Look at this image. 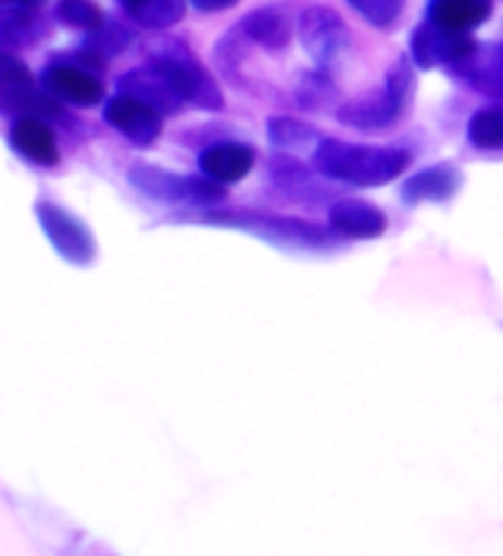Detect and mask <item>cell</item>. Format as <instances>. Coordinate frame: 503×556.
Here are the masks:
<instances>
[{
	"instance_id": "cell-1",
	"label": "cell",
	"mask_w": 503,
	"mask_h": 556,
	"mask_svg": "<svg viewBox=\"0 0 503 556\" xmlns=\"http://www.w3.org/2000/svg\"><path fill=\"white\" fill-rule=\"evenodd\" d=\"M315 168L330 180L351 186H386L410 168V151L389 144H351L342 139H322L313 153Z\"/></svg>"
},
{
	"instance_id": "cell-2",
	"label": "cell",
	"mask_w": 503,
	"mask_h": 556,
	"mask_svg": "<svg viewBox=\"0 0 503 556\" xmlns=\"http://www.w3.org/2000/svg\"><path fill=\"white\" fill-rule=\"evenodd\" d=\"M415 94V72L406 56L394 60V65L386 74L380 89L368 91L353 103H344L342 110L336 112L344 127H356V130H386L394 122H401Z\"/></svg>"
},
{
	"instance_id": "cell-3",
	"label": "cell",
	"mask_w": 503,
	"mask_h": 556,
	"mask_svg": "<svg viewBox=\"0 0 503 556\" xmlns=\"http://www.w3.org/2000/svg\"><path fill=\"white\" fill-rule=\"evenodd\" d=\"M206 224H222L230 230L260 236L277 248H294V251H322L330 248L332 236L318 224L298 222V218H280V215L253 213V210H218L203 218Z\"/></svg>"
},
{
	"instance_id": "cell-4",
	"label": "cell",
	"mask_w": 503,
	"mask_h": 556,
	"mask_svg": "<svg viewBox=\"0 0 503 556\" xmlns=\"http://www.w3.org/2000/svg\"><path fill=\"white\" fill-rule=\"evenodd\" d=\"M127 180L141 194L160 203H174V206H215L227 198V189L212 177H189V174L172 172V168L151 165V162L130 165Z\"/></svg>"
},
{
	"instance_id": "cell-5",
	"label": "cell",
	"mask_w": 503,
	"mask_h": 556,
	"mask_svg": "<svg viewBox=\"0 0 503 556\" xmlns=\"http://www.w3.org/2000/svg\"><path fill=\"white\" fill-rule=\"evenodd\" d=\"M153 60L160 62L165 74L172 77V83L180 91V98L189 106H201V110H222L224 98L218 86L212 83V77L203 72V65L191 56L183 45L168 41L162 45L160 51L153 53Z\"/></svg>"
},
{
	"instance_id": "cell-6",
	"label": "cell",
	"mask_w": 503,
	"mask_h": 556,
	"mask_svg": "<svg viewBox=\"0 0 503 556\" xmlns=\"http://www.w3.org/2000/svg\"><path fill=\"white\" fill-rule=\"evenodd\" d=\"M36 218L41 224V233L48 236L53 251L71 265H91L98 256V242L86 224L68 210H62L56 203L41 201L36 203Z\"/></svg>"
},
{
	"instance_id": "cell-7",
	"label": "cell",
	"mask_w": 503,
	"mask_h": 556,
	"mask_svg": "<svg viewBox=\"0 0 503 556\" xmlns=\"http://www.w3.org/2000/svg\"><path fill=\"white\" fill-rule=\"evenodd\" d=\"M477 51V41L465 30H451L439 21H424L413 33V60L418 68H439V65H451L456 68Z\"/></svg>"
},
{
	"instance_id": "cell-8",
	"label": "cell",
	"mask_w": 503,
	"mask_h": 556,
	"mask_svg": "<svg viewBox=\"0 0 503 556\" xmlns=\"http://www.w3.org/2000/svg\"><path fill=\"white\" fill-rule=\"evenodd\" d=\"M301 41L303 51L310 53L324 72L339 65L342 56L351 48V33L339 18V12L327 7H313L301 15Z\"/></svg>"
},
{
	"instance_id": "cell-9",
	"label": "cell",
	"mask_w": 503,
	"mask_h": 556,
	"mask_svg": "<svg viewBox=\"0 0 503 556\" xmlns=\"http://www.w3.org/2000/svg\"><path fill=\"white\" fill-rule=\"evenodd\" d=\"M103 118L112 130H118L124 139H130L133 144H141V148L156 142L162 132V112L136 94H127V91H122L118 98L106 103Z\"/></svg>"
},
{
	"instance_id": "cell-10",
	"label": "cell",
	"mask_w": 503,
	"mask_h": 556,
	"mask_svg": "<svg viewBox=\"0 0 503 556\" xmlns=\"http://www.w3.org/2000/svg\"><path fill=\"white\" fill-rule=\"evenodd\" d=\"M45 91H51L53 98L74 103V106H98L106 94L103 83L89 68L77 65V60L53 62L45 72Z\"/></svg>"
},
{
	"instance_id": "cell-11",
	"label": "cell",
	"mask_w": 503,
	"mask_h": 556,
	"mask_svg": "<svg viewBox=\"0 0 503 556\" xmlns=\"http://www.w3.org/2000/svg\"><path fill=\"white\" fill-rule=\"evenodd\" d=\"M122 91L127 94H136L141 101H148L151 106L162 112V115H172V112H180L186 106V101L180 98V91L172 83V77L165 74L160 62L151 60L144 68H136V72L124 74L122 77Z\"/></svg>"
},
{
	"instance_id": "cell-12",
	"label": "cell",
	"mask_w": 503,
	"mask_h": 556,
	"mask_svg": "<svg viewBox=\"0 0 503 556\" xmlns=\"http://www.w3.org/2000/svg\"><path fill=\"white\" fill-rule=\"evenodd\" d=\"M10 144L15 148V153H21L33 165L53 168L60 162L56 132L51 130V124L45 122L41 115H21L18 122L10 127Z\"/></svg>"
},
{
	"instance_id": "cell-13",
	"label": "cell",
	"mask_w": 503,
	"mask_h": 556,
	"mask_svg": "<svg viewBox=\"0 0 503 556\" xmlns=\"http://www.w3.org/2000/svg\"><path fill=\"white\" fill-rule=\"evenodd\" d=\"M389 227V218L380 206L360 198H344L330 206V230L344 239H380Z\"/></svg>"
},
{
	"instance_id": "cell-14",
	"label": "cell",
	"mask_w": 503,
	"mask_h": 556,
	"mask_svg": "<svg viewBox=\"0 0 503 556\" xmlns=\"http://www.w3.org/2000/svg\"><path fill=\"white\" fill-rule=\"evenodd\" d=\"M460 186H463V172L453 162H439V165H430V168H424V172L403 182L401 194L410 206L442 203L451 201L453 194L460 192Z\"/></svg>"
},
{
	"instance_id": "cell-15",
	"label": "cell",
	"mask_w": 503,
	"mask_h": 556,
	"mask_svg": "<svg viewBox=\"0 0 503 556\" xmlns=\"http://www.w3.org/2000/svg\"><path fill=\"white\" fill-rule=\"evenodd\" d=\"M256 165V151L242 142H218L201 153V172L222 186L242 182Z\"/></svg>"
},
{
	"instance_id": "cell-16",
	"label": "cell",
	"mask_w": 503,
	"mask_h": 556,
	"mask_svg": "<svg viewBox=\"0 0 503 556\" xmlns=\"http://www.w3.org/2000/svg\"><path fill=\"white\" fill-rule=\"evenodd\" d=\"M453 72L465 83H471L477 91L503 98V45H477V51L465 62H460Z\"/></svg>"
},
{
	"instance_id": "cell-17",
	"label": "cell",
	"mask_w": 503,
	"mask_h": 556,
	"mask_svg": "<svg viewBox=\"0 0 503 556\" xmlns=\"http://www.w3.org/2000/svg\"><path fill=\"white\" fill-rule=\"evenodd\" d=\"M239 30L268 51H282L292 39V24L286 18V12L277 10V7H262V10L251 12L239 24Z\"/></svg>"
},
{
	"instance_id": "cell-18",
	"label": "cell",
	"mask_w": 503,
	"mask_h": 556,
	"mask_svg": "<svg viewBox=\"0 0 503 556\" xmlns=\"http://www.w3.org/2000/svg\"><path fill=\"white\" fill-rule=\"evenodd\" d=\"M494 10V0H430L427 15L451 30H477L489 21Z\"/></svg>"
},
{
	"instance_id": "cell-19",
	"label": "cell",
	"mask_w": 503,
	"mask_h": 556,
	"mask_svg": "<svg viewBox=\"0 0 503 556\" xmlns=\"http://www.w3.org/2000/svg\"><path fill=\"white\" fill-rule=\"evenodd\" d=\"M136 24L148 30H168L186 18V0H122Z\"/></svg>"
},
{
	"instance_id": "cell-20",
	"label": "cell",
	"mask_w": 503,
	"mask_h": 556,
	"mask_svg": "<svg viewBox=\"0 0 503 556\" xmlns=\"http://www.w3.org/2000/svg\"><path fill=\"white\" fill-rule=\"evenodd\" d=\"M268 139H272L274 148L286 153V156L310 151V148H313L315 153V148L322 142V136H318L315 127L298 122V118H282V115H277V118L268 122Z\"/></svg>"
},
{
	"instance_id": "cell-21",
	"label": "cell",
	"mask_w": 503,
	"mask_h": 556,
	"mask_svg": "<svg viewBox=\"0 0 503 556\" xmlns=\"http://www.w3.org/2000/svg\"><path fill=\"white\" fill-rule=\"evenodd\" d=\"M468 139L483 151H503V106H483L474 112Z\"/></svg>"
},
{
	"instance_id": "cell-22",
	"label": "cell",
	"mask_w": 503,
	"mask_h": 556,
	"mask_svg": "<svg viewBox=\"0 0 503 556\" xmlns=\"http://www.w3.org/2000/svg\"><path fill=\"white\" fill-rule=\"evenodd\" d=\"M298 103L306 110L322 112L332 103H339V89L324 72H310L298 77Z\"/></svg>"
},
{
	"instance_id": "cell-23",
	"label": "cell",
	"mask_w": 503,
	"mask_h": 556,
	"mask_svg": "<svg viewBox=\"0 0 503 556\" xmlns=\"http://www.w3.org/2000/svg\"><path fill=\"white\" fill-rule=\"evenodd\" d=\"M56 15H60L65 27H74V30L83 33H98L106 24L101 3H95V0H60Z\"/></svg>"
},
{
	"instance_id": "cell-24",
	"label": "cell",
	"mask_w": 503,
	"mask_h": 556,
	"mask_svg": "<svg viewBox=\"0 0 503 556\" xmlns=\"http://www.w3.org/2000/svg\"><path fill=\"white\" fill-rule=\"evenodd\" d=\"M348 7L377 30H392L403 18L406 0H348Z\"/></svg>"
},
{
	"instance_id": "cell-25",
	"label": "cell",
	"mask_w": 503,
	"mask_h": 556,
	"mask_svg": "<svg viewBox=\"0 0 503 556\" xmlns=\"http://www.w3.org/2000/svg\"><path fill=\"white\" fill-rule=\"evenodd\" d=\"M189 3L198 12H224L230 10V7H236L239 0H189Z\"/></svg>"
},
{
	"instance_id": "cell-26",
	"label": "cell",
	"mask_w": 503,
	"mask_h": 556,
	"mask_svg": "<svg viewBox=\"0 0 503 556\" xmlns=\"http://www.w3.org/2000/svg\"><path fill=\"white\" fill-rule=\"evenodd\" d=\"M15 3H18V7H39L41 0H15Z\"/></svg>"
}]
</instances>
